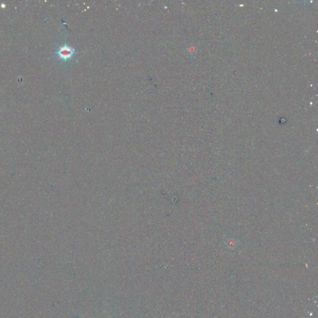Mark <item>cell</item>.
Here are the masks:
<instances>
[{
  "label": "cell",
  "mask_w": 318,
  "mask_h": 318,
  "mask_svg": "<svg viewBox=\"0 0 318 318\" xmlns=\"http://www.w3.org/2000/svg\"><path fill=\"white\" fill-rule=\"evenodd\" d=\"M75 53V51L74 49L67 45H65L61 48L59 51L58 52V55L61 58L64 60H67L68 58H71L74 54Z\"/></svg>",
  "instance_id": "cell-1"
}]
</instances>
